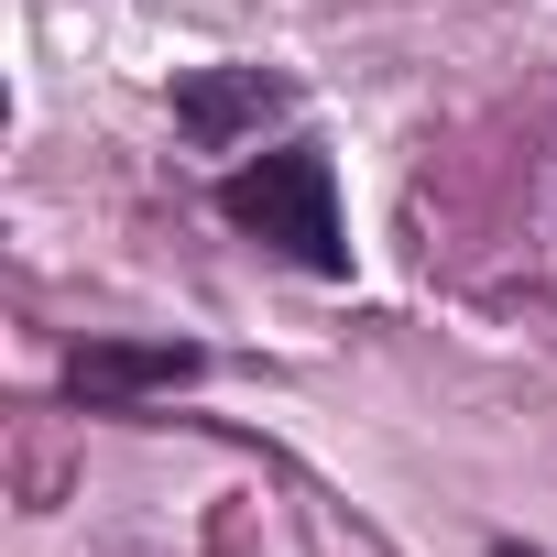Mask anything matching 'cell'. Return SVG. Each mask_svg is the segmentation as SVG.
Wrapping results in <instances>:
<instances>
[{
	"mask_svg": "<svg viewBox=\"0 0 557 557\" xmlns=\"http://www.w3.org/2000/svg\"><path fill=\"white\" fill-rule=\"evenodd\" d=\"M219 219L251 230L262 251H285L296 273H350L339 186H329V153H318V143H273L262 164H230V175H219Z\"/></svg>",
	"mask_w": 557,
	"mask_h": 557,
	"instance_id": "6da1fadb",
	"label": "cell"
},
{
	"mask_svg": "<svg viewBox=\"0 0 557 557\" xmlns=\"http://www.w3.org/2000/svg\"><path fill=\"white\" fill-rule=\"evenodd\" d=\"M285 77L273 66H197V77H175V132L197 143V153H230V143H251L262 121H285Z\"/></svg>",
	"mask_w": 557,
	"mask_h": 557,
	"instance_id": "7a4b0ae2",
	"label": "cell"
},
{
	"mask_svg": "<svg viewBox=\"0 0 557 557\" xmlns=\"http://www.w3.org/2000/svg\"><path fill=\"white\" fill-rule=\"evenodd\" d=\"M164 383H197V350H121V339H88L66 361V394H164Z\"/></svg>",
	"mask_w": 557,
	"mask_h": 557,
	"instance_id": "3957f363",
	"label": "cell"
},
{
	"mask_svg": "<svg viewBox=\"0 0 557 557\" xmlns=\"http://www.w3.org/2000/svg\"><path fill=\"white\" fill-rule=\"evenodd\" d=\"M492 557H535V546H492Z\"/></svg>",
	"mask_w": 557,
	"mask_h": 557,
	"instance_id": "277c9868",
	"label": "cell"
}]
</instances>
